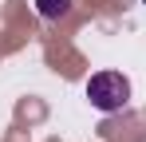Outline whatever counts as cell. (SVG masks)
<instances>
[{"instance_id": "obj_2", "label": "cell", "mask_w": 146, "mask_h": 142, "mask_svg": "<svg viewBox=\"0 0 146 142\" xmlns=\"http://www.w3.org/2000/svg\"><path fill=\"white\" fill-rule=\"evenodd\" d=\"M36 12L44 20H63L71 12V0H36Z\"/></svg>"}, {"instance_id": "obj_3", "label": "cell", "mask_w": 146, "mask_h": 142, "mask_svg": "<svg viewBox=\"0 0 146 142\" xmlns=\"http://www.w3.org/2000/svg\"><path fill=\"white\" fill-rule=\"evenodd\" d=\"M142 4H146V0H142Z\"/></svg>"}, {"instance_id": "obj_1", "label": "cell", "mask_w": 146, "mask_h": 142, "mask_svg": "<svg viewBox=\"0 0 146 142\" xmlns=\"http://www.w3.org/2000/svg\"><path fill=\"white\" fill-rule=\"evenodd\" d=\"M87 99H91L95 111L115 115V111H122L130 103V79L119 75V71H99V75L87 79Z\"/></svg>"}]
</instances>
